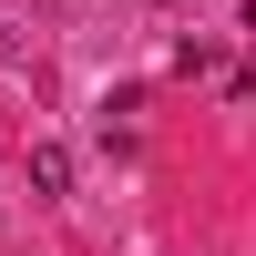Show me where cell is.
<instances>
[{
	"label": "cell",
	"instance_id": "obj_1",
	"mask_svg": "<svg viewBox=\"0 0 256 256\" xmlns=\"http://www.w3.org/2000/svg\"><path fill=\"white\" fill-rule=\"evenodd\" d=\"M31 195H72V144H31Z\"/></svg>",
	"mask_w": 256,
	"mask_h": 256
},
{
	"label": "cell",
	"instance_id": "obj_2",
	"mask_svg": "<svg viewBox=\"0 0 256 256\" xmlns=\"http://www.w3.org/2000/svg\"><path fill=\"white\" fill-rule=\"evenodd\" d=\"M10 62H20V20L0 10V72H10Z\"/></svg>",
	"mask_w": 256,
	"mask_h": 256
}]
</instances>
